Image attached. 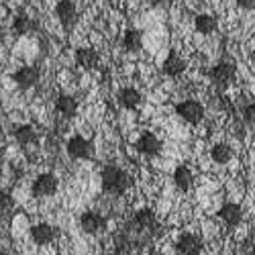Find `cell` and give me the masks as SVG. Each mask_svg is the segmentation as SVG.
Returning <instances> with one entry per match:
<instances>
[{
    "instance_id": "cell-25",
    "label": "cell",
    "mask_w": 255,
    "mask_h": 255,
    "mask_svg": "<svg viewBox=\"0 0 255 255\" xmlns=\"http://www.w3.org/2000/svg\"><path fill=\"white\" fill-rule=\"evenodd\" d=\"M237 6L243 8V10H253L255 8V0H237Z\"/></svg>"
},
{
    "instance_id": "cell-26",
    "label": "cell",
    "mask_w": 255,
    "mask_h": 255,
    "mask_svg": "<svg viewBox=\"0 0 255 255\" xmlns=\"http://www.w3.org/2000/svg\"><path fill=\"white\" fill-rule=\"evenodd\" d=\"M151 4L155 8H169V6L174 4V0H151Z\"/></svg>"
},
{
    "instance_id": "cell-19",
    "label": "cell",
    "mask_w": 255,
    "mask_h": 255,
    "mask_svg": "<svg viewBox=\"0 0 255 255\" xmlns=\"http://www.w3.org/2000/svg\"><path fill=\"white\" fill-rule=\"evenodd\" d=\"M141 92L137 88H123L119 92V104L127 111H135L137 106L141 104Z\"/></svg>"
},
{
    "instance_id": "cell-8",
    "label": "cell",
    "mask_w": 255,
    "mask_h": 255,
    "mask_svg": "<svg viewBox=\"0 0 255 255\" xmlns=\"http://www.w3.org/2000/svg\"><path fill=\"white\" fill-rule=\"evenodd\" d=\"M39 78H41V74H39V70H37L35 66H23V68H18V70L14 72V76H12L14 84H16L20 90L33 88L35 84L39 82Z\"/></svg>"
},
{
    "instance_id": "cell-3",
    "label": "cell",
    "mask_w": 255,
    "mask_h": 255,
    "mask_svg": "<svg viewBox=\"0 0 255 255\" xmlns=\"http://www.w3.org/2000/svg\"><path fill=\"white\" fill-rule=\"evenodd\" d=\"M176 115L190 125H198L204 119V106L198 100H184L176 104Z\"/></svg>"
},
{
    "instance_id": "cell-21",
    "label": "cell",
    "mask_w": 255,
    "mask_h": 255,
    "mask_svg": "<svg viewBox=\"0 0 255 255\" xmlns=\"http://www.w3.org/2000/svg\"><path fill=\"white\" fill-rule=\"evenodd\" d=\"M174 184L182 190V192H186V190L192 188L194 176H192V172H190L188 165H178V167L174 169Z\"/></svg>"
},
{
    "instance_id": "cell-11",
    "label": "cell",
    "mask_w": 255,
    "mask_h": 255,
    "mask_svg": "<svg viewBox=\"0 0 255 255\" xmlns=\"http://www.w3.org/2000/svg\"><path fill=\"white\" fill-rule=\"evenodd\" d=\"M131 223H133L141 233H147V235H149L151 231L157 229V221H155V215H153L151 208H141V210H137Z\"/></svg>"
},
{
    "instance_id": "cell-27",
    "label": "cell",
    "mask_w": 255,
    "mask_h": 255,
    "mask_svg": "<svg viewBox=\"0 0 255 255\" xmlns=\"http://www.w3.org/2000/svg\"><path fill=\"white\" fill-rule=\"evenodd\" d=\"M8 202H10V200H8V194L4 192L2 188H0V208H4V206H6Z\"/></svg>"
},
{
    "instance_id": "cell-9",
    "label": "cell",
    "mask_w": 255,
    "mask_h": 255,
    "mask_svg": "<svg viewBox=\"0 0 255 255\" xmlns=\"http://www.w3.org/2000/svg\"><path fill=\"white\" fill-rule=\"evenodd\" d=\"M176 249L180 255H200L202 253V239L198 235H192V233H184L176 243Z\"/></svg>"
},
{
    "instance_id": "cell-16",
    "label": "cell",
    "mask_w": 255,
    "mask_h": 255,
    "mask_svg": "<svg viewBox=\"0 0 255 255\" xmlns=\"http://www.w3.org/2000/svg\"><path fill=\"white\" fill-rule=\"evenodd\" d=\"M35 29H37V23H35V20H33L29 14H25V12L16 14L14 20H12V33H14L16 37H25V35L33 33Z\"/></svg>"
},
{
    "instance_id": "cell-24",
    "label": "cell",
    "mask_w": 255,
    "mask_h": 255,
    "mask_svg": "<svg viewBox=\"0 0 255 255\" xmlns=\"http://www.w3.org/2000/svg\"><path fill=\"white\" fill-rule=\"evenodd\" d=\"M253 119H255V104L249 102L245 109H243V121H245L249 127H253Z\"/></svg>"
},
{
    "instance_id": "cell-10",
    "label": "cell",
    "mask_w": 255,
    "mask_h": 255,
    "mask_svg": "<svg viewBox=\"0 0 255 255\" xmlns=\"http://www.w3.org/2000/svg\"><path fill=\"white\" fill-rule=\"evenodd\" d=\"M219 219L227 225V227H237L243 221V208L237 202H227L219 208Z\"/></svg>"
},
{
    "instance_id": "cell-17",
    "label": "cell",
    "mask_w": 255,
    "mask_h": 255,
    "mask_svg": "<svg viewBox=\"0 0 255 255\" xmlns=\"http://www.w3.org/2000/svg\"><path fill=\"white\" fill-rule=\"evenodd\" d=\"M55 111H57L61 117L72 119V117H76V113H78V102H76V98H72L70 94H59V96L55 98Z\"/></svg>"
},
{
    "instance_id": "cell-14",
    "label": "cell",
    "mask_w": 255,
    "mask_h": 255,
    "mask_svg": "<svg viewBox=\"0 0 255 255\" xmlns=\"http://www.w3.org/2000/svg\"><path fill=\"white\" fill-rule=\"evenodd\" d=\"M57 237V229L51 227V225H45V223H41V225H35L31 229V239L37 243V245H49L53 239Z\"/></svg>"
},
{
    "instance_id": "cell-15",
    "label": "cell",
    "mask_w": 255,
    "mask_h": 255,
    "mask_svg": "<svg viewBox=\"0 0 255 255\" xmlns=\"http://www.w3.org/2000/svg\"><path fill=\"white\" fill-rule=\"evenodd\" d=\"M98 59H100V55H98V51L92 49V47H80V49L76 51V63H78L82 70H92V68H96V66H98Z\"/></svg>"
},
{
    "instance_id": "cell-12",
    "label": "cell",
    "mask_w": 255,
    "mask_h": 255,
    "mask_svg": "<svg viewBox=\"0 0 255 255\" xmlns=\"http://www.w3.org/2000/svg\"><path fill=\"white\" fill-rule=\"evenodd\" d=\"M80 227L86 235H96V233H100L104 229V219L94 210H86V212H82V217H80Z\"/></svg>"
},
{
    "instance_id": "cell-7",
    "label": "cell",
    "mask_w": 255,
    "mask_h": 255,
    "mask_svg": "<svg viewBox=\"0 0 255 255\" xmlns=\"http://www.w3.org/2000/svg\"><path fill=\"white\" fill-rule=\"evenodd\" d=\"M135 147H137V151L141 153V155H145V157H155V155H159V151H161V141L157 139V135H153V133H143L139 139H137V143H135Z\"/></svg>"
},
{
    "instance_id": "cell-1",
    "label": "cell",
    "mask_w": 255,
    "mask_h": 255,
    "mask_svg": "<svg viewBox=\"0 0 255 255\" xmlns=\"http://www.w3.org/2000/svg\"><path fill=\"white\" fill-rule=\"evenodd\" d=\"M100 182H102V190L109 194L121 196L127 190L131 188V178L125 169L117 167V165H104L102 174H100Z\"/></svg>"
},
{
    "instance_id": "cell-29",
    "label": "cell",
    "mask_w": 255,
    "mask_h": 255,
    "mask_svg": "<svg viewBox=\"0 0 255 255\" xmlns=\"http://www.w3.org/2000/svg\"><path fill=\"white\" fill-rule=\"evenodd\" d=\"M109 2H115V0H109Z\"/></svg>"
},
{
    "instance_id": "cell-4",
    "label": "cell",
    "mask_w": 255,
    "mask_h": 255,
    "mask_svg": "<svg viewBox=\"0 0 255 255\" xmlns=\"http://www.w3.org/2000/svg\"><path fill=\"white\" fill-rule=\"evenodd\" d=\"M68 155L74 159H90L94 155V145L90 139L76 135L68 141Z\"/></svg>"
},
{
    "instance_id": "cell-20",
    "label": "cell",
    "mask_w": 255,
    "mask_h": 255,
    "mask_svg": "<svg viewBox=\"0 0 255 255\" xmlns=\"http://www.w3.org/2000/svg\"><path fill=\"white\" fill-rule=\"evenodd\" d=\"M123 47L127 53H139L143 49V35L137 29H129L123 35Z\"/></svg>"
},
{
    "instance_id": "cell-23",
    "label": "cell",
    "mask_w": 255,
    "mask_h": 255,
    "mask_svg": "<svg viewBox=\"0 0 255 255\" xmlns=\"http://www.w3.org/2000/svg\"><path fill=\"white\" fill-rule=\"evenodd\" d=\"M210 157H212V161H215V163L225 165V163H229L233 159V147L227 145V143H219V145H215L210 149Z\"/></svg>"
},
{
    "instance_id": "cell-28",
    "label": "cell",
    "mask_w": 255,
    "mask_h": 255,
    "mask_svg": "<svg viewBox=\"0 0 255 255\" xmlns=\"http://www.w3.org/2000/svg\"><path fill=\"white\" fill-rule=\"evenodd\" d=\"M0 255H10V253H6V251H2V249H0Z\"/></svg>"
},
{
    "instance_id": "cell-6",
    "label": "cell",
    "mask_w": 255,
    "mask_h": 255,
    "mask_svg": "<svg viewBox=\"0 0 255 255\" xmlns=\"http://www.w3.org/2000/svg\"><path fill=\"white\" fill-rule=\"evenodd\" d=\"M55 16L61 23V27L66 29H72L76 23H78V8L72 0H59L55 4Z\"/></svg>"
},
{
    "instance_id": "cell-18",
    "label": "cell",
    "mask_w": 255,
    "mask_h": 255,
    "mask_svg": "<svg viewBox=\"0 0 255 255\" xmlns=\"http://www.w3.org/2000/svg\"><path fill=\"white\" fill-rule=\"evenodd\" d=\"M194 27L200 35H212L217 29H219V18L215 14H208V12H202L194 18Z\"/></svg>"
},
{
    "instance_id": "cell-22",
    "label": "cell",
    "mask_w": 255,
    "mask_h": 255,
    "mask_svg": "<svg viewBox=\"0 0 255 255\" xmlns=\"http://www.w3.org/2000/svg\"><path fill=\"white\" fill-rule=\"evenodd\" d=\"M12 135H14V139L23 147L37 143V131H35V127H31V125H18V127H14Z\"/></svg>"
},
{
    "instance_id": "cell-13",
    "label": "cell",
    "mask_w": 255,
    "mask_h": 255,
    "mask_svg": "<svg viewBox=\"0 0 255 255\" xmlns=\"http://www.w3.org/2000/svg\"><path fill=\"white\" fill-rule=\"evenodd\" d=\"M161 72H163L165 76H169V78L182 76V74L186 72V59L180 57L176 51H169V55L165 57L163 66H161Z\"/></svg>"
},
{
    "instance_id": "cell-5",
    "label": "cell",
    "mask_w": 255,
    "mask_h": 255,
    "mask_svg": "<svg viewBox=\"0 0 255 255\" xmlns=\"http://www.w3.org/2000/svg\"><path fill=\"white\" fill-rule=\"evenodd\" d=\"M57 186H59V180L53 174H41L33 182V196H37V198L53 196L57 192Z\"/></svg>"
},
{
    "instance_id": "cell-2",
    "label": "cell",
    "mask_w": 255,
    "mask_h": 255,
    "mask_svg": "<svg viewBox=\"0 0 255 255\" xmlns=\"http://www.w3.org/2000/svg\"><path fill=\"white\" fill-rule=\"evenodd\" d=\"M235 74H237L235 63L229 61V59H225V61L217 63L215 68H210L208 78H210V82H212V86H215V88L227 90L231 84H233V80H235Z\"/></svg>"
}]
</instances>
